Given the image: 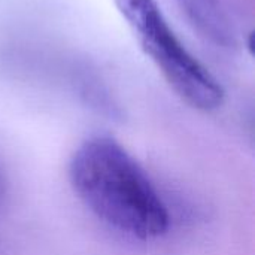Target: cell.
<instances>
[{"label":"cell","mask_w":255,"mask_h":255,"mask_svg":"<svg viewBox=\"0 0 255 255\" xmlns=\"http://www.w3.org/2000/svg\"><path fill=\"white\" fill-rule=\"evenodd\" d=\"M4 196H6V178H4L3 170L0 167V205L4 199Z\"/></svg>","instance_id":"cell-4"},{"label":"cell","mask_w":255,"mask_h":255,"mask_svg":"<svg viewBox=\"0 0 255 255\" xmlns=\"http://www.w3.org/2000/svg\"><path fill=\"white\" fill-rule=\"evenodd\" d=\"M69 181L79 200L124 236L151 241L169 230V211L152 181L109 136H94L78 146L69 163Z\"/></svg>","instance_id":"cell-1"},{"label":"cell","mask_w":255,"mask_h":255,"mask_svg":"<svg viewBox=\"0 0 255 255\" xmlns=\"http://www.w3.org/2000/svg\"><path fill=\"white\" fill-rule=\"evenodd\" d=\"M187 24L217 48L238 46V31L223 0H170Z\"/></svg>","instance_id":"cell-3"},{"label":"cell","mask_w":255,"mask_h":255,"mask_svg":"<svg viewBox=\"0 0 255 255\" xmlns=\"http://www.w3.org/2000/svg\"><path fill=\"white\" fill-rule=\"evenodd\" d=\"M115 4L142 51L182 102L202 112L223 106L224 87L178 39L155 0H115Z\"/></svg>","instance_id":"cell-2"}]
</instances>
